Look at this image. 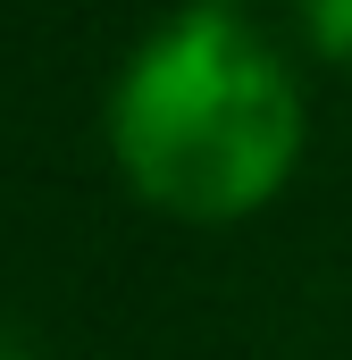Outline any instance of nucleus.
I'll return each instance as SVG.
<instances>
[{"instance_id":"7ed1b4c3","label":"nucleus","mask_w":352,"mask_h":360,"mask_svg":"<svg viewBox=\"0 0 352 360\" xmlns=\"http://www.w3.org/2000/svg\"><path fill=\"white\" fill-rule=\"evenodd\" d=\"M0 360H42V352L25 344V327H0Z\"/></svg>"},{"instance_id":"f03ea898","label":"nucleus","mask_w":352,"mask_h":360,"mask_svg":"<svg viewBox=\"0 0 352 360\" xmlns=\"http://www.w3.org/2000/svg\"><path fill=\"white\" fill-rule=\"evenodd\" d=\"M294 17L327 68H352V0H294Z\"/></svg>"},{"instance_id":"f257e3e1","label":"nucleus","mask_w":352,"mask_h":360,"mask_svg":"<svg viewBox=\"0 0 352 360\" xmlns=\"http://www.w3.org/2000/svg\"><path fill=\"white\" fill-rule=\"evenodd\" d=\"M310 109L244 8H176L134 42L109 92V160L160 218L235 226L294 184Z\"/></svg>"},{"instance_id":"20e7f679","label":"nucleus","mask_w":352,"mask_h":360,"mask_svg":"<svg viewBox=\"0 0 352 360\" xmlns=\"http://www.w3.org/2000/svg\"><path fill=\"white\" fill-rule=\"evenodd\" d=\"M210 8H244V0H210Z\"/></svg>"}]
</instances>
